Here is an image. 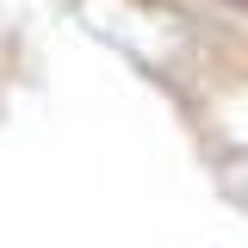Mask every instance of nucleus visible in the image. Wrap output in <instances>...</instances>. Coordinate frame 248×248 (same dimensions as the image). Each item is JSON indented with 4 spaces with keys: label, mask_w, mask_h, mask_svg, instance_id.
Listing matches in <instances>:
<instances>
[{
    "label": "nucleus",
    "mask_w": 248,
    "mask_h": 248,
    "mask_svg": "<svg viewBox=\"0 0 248 248\" xmlns=\"http://www.w3.org/2000/svg\"><path fill=\"white\" fill-rule=\"evenodd\" d=\"M217 180L230 186L236 199H248V149H230V155H223V168H217Z\"/></svg>",
    "instance_id": "nucleus-1"
}]
</instances>
